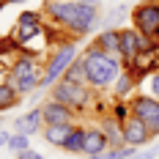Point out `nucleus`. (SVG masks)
<instances>
[{
  "mask_svg": "<svg viewBox=\"0 0 159 159\" xmlns=\"http://www.w3.org/2000/svg\"><path fill=\"white\" fill-rule=\"evenodd\" d=\"M41 11H44V16H47L52 25L63 28L69 39H82V36L93 33L102 25L99 8L82 3V0H47Z\"/></svg>",
  "mask_w": 159,
  "mask_h": 159,
  "instance_id": "obj_1",
  "label": "nucleus"
},
{
  "mask_svg": "<svg viewBox=\"0 0 159 159\" xmlns=\"http://www.w3.org/2000/svg\"><path fill=\"white\" fill-rule=\"evenodd\" d=\"M82 61H85V82L91 85V91H96V93L112 91V85L118 82V77L126 71L124 61L118 55L102 52V49L91 47V44L82 49Z\"/></svg>",
  "mask_w": 159,
  "mask_h": 159,
  "instance_id": "obj_2",
  "label": "nucleus"
},
{
  "mask_svg": "<svg viewBox=\"0 0 159 159\" xmlns=\"http://www.w3.org/2000/svg\"><path fill=\"white\" fill-rule=\"evenodd\" d=\"M80 55H82V49L77 47L74 39H66L61 44H55L49 49L47 61H44V74H41V82H39V91H49L58 80H63L66 69L74 63Z\"/></svg>",
  "mask_w": 159,
  "mask_h": 159,
  "instance_id": "obj_3",
  "label": "nucleus"
},
{
  "mask_svg": "<svg viewBox=\"0 0 159 159\" xmlns=\"http://www.w3.org/2000/svg\"><path fill=\"white\" fill-rule=\"evenodd\" d=\"M44 74V63L36 55H19L14 63L8 66V77L6 82L14 88L19 96H30L39 91V82Z\"/></svg>",
  "mask_w": 159,
  "mask_h": 159,
  "instance_id": "obj_4",
  "label": "nucleus"
},
{
  "mask_svg": "<svg viewBox=\"0 0 159 159\" xmlns=\"http://www.w3.org/2000/svg\"><path fill=\"white\" fill-rule=\"evenodd\" d=\"M49 99L61 102L66 107H71L74 112H82L91 107V99H96V93L91 91L88 82H71V80H58L49 88Z\"/></svg>",
  "mask_w": 159,
  "mask_h": 159,
  "instance_id": "obj_5",
  "label": "nucleus"
},
{
  "mask_svg": "<svg viewBox=\"0 0 159 159\" xmlns=\"http://www.w3.org/2000/svg\"><path fill=\"white\" fill-rule=\"evenodd\" d=\"M129 16H132V28L137 33L159 41V3L157 0H140L129 11Z\"/></svg>",
  "mask_w": 159,
  "mask_h": 159,
  "instance_id": "obj_6",
  "label": "nucleus"
},
{
  "mask_svg": "<svg viewBox=\"0 0 159 159\" xmlns=\"http://www.w3.org/2000/svg\"><path fill=\"white\" fill-rule=\"evenodd\" d=\"M129 104H132V115H134L137 121H143L154 137H159V99L157 96L134 93L129 99Z\"/></svg>",
  "mask_w": 159,
  "mask_h": 159,
  "instance_id": "obj_7",
  "label": "nucleus"
},
{
  "mask_svg": "<svg viewBox=\"0 0 159 159\" xmlns=\"http://www.w3.org/2000/svg\"><path fill=\"white\" fill-rule=\"evenodd\" d=\"M41 115H44V126H63V124H77L74 118H77V112L71 110V107H66L61 102H55V99H44L41 104Z\"/></svg>",
  "mask_w": 159,
  "mask_h": 159,
  "instance_id": "obj_8",
  "label": "nucleus"
},
{
  "mask_svg": "<svg viewBox=\"0 0 159 159\" xmlns=\"http://www.w3.org/2000/svg\"><path fill=\"white\" fill-rule=\"evenodd\" d=\"M124 143L140 151V148H148V145L154 143V134L148 132V126H145L143 121H137V118L132 115L126 124H124Z\"/></svg>",
  "mask_w": 159,
  "mask_h": 159,
  "instance_id": "obj_9",
  "label": "nucleus"
},
{
  "mask_svg": "<svg viewBox=\"0 0 159 159\" xmlns=\"http://www.w3.org/2000/svg\"><path fill=\"white\" fill-rule=\"evenodd\" d=\"M41 129H44V115H41V107H30L28 112H22V115H16L14 118V132L19 134H41Z\"/></svg>",
  "mask_w": 159,
  "mask_h": 159,
  "instance_id": "obj_10",
  "label": "nucleus"
},
{
  "mask_svg": "<svg viewBox=\"0 0 159 159\" xmlns=\"http://www.w3.org/2000/svg\"><path fill=\"white\" fill-rule=\"evenodd\" d=\"M118 44H121V28H102L93 33V41H91V47L110 55H118Z\"/></svg>",
  "mask_w": 159,
  "mask_h": 159,
  "instance_id": "obj_11",
  "label": "nucleus"
},
{
  "mask_svg": "<svg viewBox=\"0 0 159 159\" xmlns=\"http://www.w3.org/2000/svg\"><path fill=\"white\" fill-rule=\"evenodd\" d=\"M96 126L102 129L104 137L110 140V148H121V145H126V143H124V124H118L110 112H107V115H99Z\"/></svg>",
  "mask_w": 159,
  "mask_h": 159,
  "instance_id": "obj_12",
  "label": "nucleus"
},
{
  "mask_svg": "<svg viewBox=\"0 0 159 159\" xmlns=\"http://www.w3.org/2000/svg\"><path fill=\"white\" fill-rule=\"evenodd\" d=\"M104 151H110V140L104 137V132L99 126H88V134H85V148H82V154L91 159V157H99V154H104Z\"/></svg>",
  "mask_w": 159,
  "mask_h": 159,
  "instance_id": "obj_13",
  "label": "nucleus"
},
{
  "mask_svg": "<svg viewBox=\"0 0 159 159\" xmlns=\"http://www.w3.org/2000/svg\"><path fill=\"white\" fill-rule=\"evenodd\" d=\"M71 129H74V124H63V126H44L41 129V140L47 145H52V148H63L66 137L71 134Z\"/></svg>",
  "mask_w": 159,
  "mask_h": 159,
  "instance_id": "obj_14",
  "label": "nucleus"
},
{
  "mask_svg": "<svg viewBox=\"0 0 159 159\" xmlns=\"http://www.w3.org/2000/svg\"><path fill=\"white\" fill-rule=\"evenodd\" d=\"M137 85H140V82L134 80V74H132V71H124V74L118 77V82L112 85L110 93L115 96V99H126V102H129L132 96L137 93Z\"/></svg>",
  "mask_w": 159,
  "mask_h": 159,
  "instance_id": "obj_15",
  "label": "nucleus"
},
{
  "mask_svg": "<svg viewBox=\"0 0 159 159\" xmlns=\"http://www.w3.org/2000/svg\"><path fill=\"white\" fill-rule=\"evenodd\" d=\"M85 134H88V126L74 124L71 134L66 137V143H63V151L66 154H82V148H85Z\"/></svg>",
  "mask_w": 159,
  "mask_h": 159,
  "instance_id": "obj_16",
  "label": "nucleus"
},
{
  "mask_svg": "<svg viewBox=\"0 0 159 159\" xmlns=\"http://www.w3.org/2000/svg\"><path fill=\"white\" fill-rule=\"evenodd\" d=\"M16 58H19V44H16L14 36L8 33L6 39H0V61H3L6 66H11Z\"/></svg>",
  "mask_w": 159,
  "mask_h": 159,
  "instance_id": "obj_17",
  "label": "nucleus"
},
{
  "mask_svg": "<svg viewBox=\"0 0 159 159\" xmlns=\"http://www.w3.org/2000/svg\"><path fill=\"white\" fill-rule=\"evenodd\" d=\"M19 102H22V96L16 93L8 82H0V112H6V110H11V107H16Z\"/></svg>",
  "mask_w": 159,
  "mask_h": 159,
  "instance_id": "obj_18",
  "label": "nucleus"
},
{
  "mask_svg": "<svg viewBox=\"0 0 159 159\" xmlns=\"http://www.w3.org/2000/svg\"><path fill=\"white\" fill-rule=\"evenodd\" d=\"M110 115L118 121V124H126L129 118H132V104H129L126 99H115V96H112V102H110Z\"/></svg>",
  "mask_w": 159,
  "mask_h": 159,
  "instance_id": "obj_19",
  "label": "nucleus"
},
{
  "mask_svg": "<svg viewBox=\"0 0 159 159\" xmlns=\"http://www.w3.org/2000/svg\"><path fill=\"white\" fill-rule=\"evenodd\" d=\"M63 80H71V82H85V61H82V55H80L77 61L66 69Z\"/></svg>",
  "mask_w": 159,
  "mask_h": 159,
  "instance_id": "obj_20",
  "label": "nucleus"
},
{
  "mask_svg": "<svg viewBox=\"0 0 159 159\" xmlns=\"http://www.w3.org/2000/svg\"><path fill=\"white\" fill-rule=\"evenodd\" d=\"M6 148H8V151H14V154H22V151H28V148H30V134H19V132H14Z\"/></svg>",
  "mask_w": 159,
  "mask_h": 159,
  "instance_id": "obj_21",
  "label": "nucleus"
},
{
  "mask_svg": "<svg viewBox=\"0 0 159 159\" xmlns=\"http://www.w3.org/2000/svg\"><path fill=\"white\" fill-rule=\"evenodd\" d=\"M159 157V145H148V148H140V151H137V154H134V157L132 159H157Z\"/></svg>",
  "mask_w": 159,
  "mask_h": 159,
  "instance_id": "obj_22",
  "label": "nucleus"
},
{
  "mask_svg": "<svg viewBox=\"0 0 159 159\" xmlns=\"http://www.w3.org/2000/svg\"><path fill=\"white\" fill-rule=\"evenodd\" d=\"M148 93L159 99V71H154V74L148 77Z\"/></svg>",
  "mask_w": 159,
  "mask_h": 159,
  "instance_id": "obj_23",
  "label": "nucleus"
},
{
  "mask_svg": "<svg viewBox=\"0 0 159 159\" xmlns=\"http://www.w3.org/2000/svg\"><path fill=\"white\" fill-rule=\"evenodd\" d=\"M16 159H44V154H41V151H36V148H28V151L16 154Z\"/></svg>",
  "mask_w": 159,
  "mask_h": 159,
  "instance_id": "obj_24",
  "label": "nucleus"
},
{
  "mask_svg": "<svg viewBox=\"0 0 159 159\" xmlns=\"http://www.w3.org/2000/svg\"><path fill=\"white\" fill-rule=\"evenodd\" d=\"M8 140H11V134H8L6 129H0V148H6V145H8Z\"/></svg>",
  "mask_w": 159,
  "mask_h": 159,
  "instance_id": "obj_25",
  "label": "nucleus"
},
{
  "mask_svg": "<svg viewBox=\"0 0 159 159\" xmlns=\"http://www.w3.org/2000/svg\"><path fill=\"white\" fill-rule=\"evenodd\" d=\"M6 77H8V66L0 61V82H6Z\"/></svg>",
  "mask_w": 159,
  "mask_h": 159,
  "instance_id": "obj_26",
  "label": "nucleus"
},
{
  "mask_svg": "<svg viewBox=\"0 0 159 159\" xmlns=\"http://www.w3.org/2000/svg\"><path fill=\"white\" fill-rule=\"evenodd\" d=\"M82 3H88V6H93V8H99V6H102V0H82Z\"/></svg>",
  "mask_w": 159,
  "mask_h": 159,
  "instance_id": "obj_27",
  "label": "nucleus"
},
{
  "mask_svg": "<svg viewBox=\"0 0 159 159\" xmlns=\"http://www.w3.org/2000/svg\"><path fill=\"white\" fill-rule=\"evenodd\" d=\"M11 3H25V0H6V6H11Z\"/></svg>",
  "mask_w": 159,
  "mask_h": 159,
  "instance_id": "obj_28",
  "label": "nucleus"
},
{
  "mask_svg": "<svg viewBox=\"0 0 159 159\" xmlns=\"http://www.w3.org/2000/svg\"><path fill=\"white\" fill-rule=\"evenodd\" d=\"M3 8H6V0H0V14H3Z\"/></svg>",
  "mask_w": 159,
  "mask_h": 159,
  "instance_id": "obj_29",
  "label": "nucleus"
},
{
  "mask_svg": "<svg viewBox=\"0 0 159 159\" xmlns=\"http://www.w3.org/2000/svg\"><path fill=\"white\" fill-rule=\"evenodd\" d=\"M0 129H3V115H0Z\"/></svg>",
  "mask_w": 159,
  "mask_h": 159,
  "instance_id": "obj_30",
  "label": "nucleus"
},
{
  "mask_svg": "<svg viewBox=\"0 0 159 159\" xmlns=\"http://www.w3.org/2000/svg\"><path fill=\"white\" fill-rule=\"evenodd\" d=\"M157 3H159V0H157Z\"/></svg>",
  "mask_w": 159,
  "mask_h": 159,
  "instance_id": "obj_31",
  "label": "nucleus"
}]
</instances>
